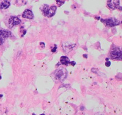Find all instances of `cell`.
<instances>
[{"label": "cell", "mask_w": 122, "mask_h": 115, "mask_svg": "<svg viewBox=\"0 0 122 115\" xmlns=\"http://www.w3.org/2000/svg\"><path fill=\"white\" fill-rule=\"evenodd\" d=\"M54 76L56 79L59 81H64V79L67 77V72L64 68H60L57 69L54 72Z\"/></svg>", "instance_id": "cell-3"}, {"label": "cell", "mask_w": 122, "mask_h": 115, "mask_svg": "<svg viewBox=\"0 0 122 115\" xmlns=\"http://www.w3.org/2000/svg\"><path fill=\"white\" fill-rule=\"evenodd\" d=\"M110 65H111V62L109 61H108V60H107V62L106 63V67H109Z\"/></svg>", "instance_id": "cell-13"}, {"label": "cell", "mask_w": 122, "mask_h": 115, "mask_svg": "<svg viewBox=\"0 0 122 115\" xmlns=\"http://www.w3.org/2000/svg\"><path fill=\"white\" fill-rule=\"evenodd\" d=\"M111 57L112 59L122 60V53L121 48L118 47H115L111 51Z\"/></svg>", "instance_id": "cell-4"}, {"label": "cell", "mask_w": 122, "mask_h": 115, "mask_svg": "<svg viewBox=\"0 0 122 115\" xmlns=\"http://www.w3.org/2000/svg\"><path fill=\"white\" fill-rule=\"evenodd\" d=\"M56 49H57V46H56V45H55V46H54V48H53V49L51 50V51L53 52V53H54V52L56 51Z\"/></svg>", "instance_id": "cell-14"}, {"label": "cell", "mask_w": 122, "mask_h": 115, "mask_svg": "<svg viewBox=\"0 0 122 115\" xmlns=\"http://www.w3.org/2000/svg\"><path fill=\"white\" fill-rule=\"evenodd\" d=\"M57 2L58 6H62L64 3H65V0H56Z\"/></svg>", "instance_id": "cell-12"}, {"label": "cell", "mask_w": 122, "mask_h": 115, "mask_svg": "<svg viewBox=\"0 0 122 115\" xmlns=\"http://www.w3.org/2000/svg\"><path fill=\"white\" fill-rule=\"evenodd\" d=\"M107 6L111 9H116L119 7L120 0H107Z\"/></svg>", "instance_id": "cell-7"}, {"label": "cell", "mask_w": 122, "mask_h": 115, "mask_svg": "<svg viewBox=\"0 0 122 115\" xmlns=\"http://www.w3.org/2000/svg\"><path fill=\"white\" fill-rule=\"evenodd\" d=\"M12 33L6 30H0V45L3 44L7 38L11 35Z\"/></svg>", "instance_id": "cell-5"}, {"label": "cell", "mask_w": 122, "mask_h": 115, "mask_svg": "<svg viewBox=\"0 0 122 115\" xmlns=\"http://www.w3.org/2000/svg\"><path fill=\"white\" fill-rule=\"evenodd\" d=\"M60 62H61V63L63 65L67 66L68 63H70L69 58L66 56H62L60 58Z\"/></svg>", "instance_id": "cell-11"}, {"label": "cell", "mask_w": 122, "mask_h": 115, "mask_svg": "<svg viewBox=\"0 0 122 115\" xmlns=\"http://www.w3.org/2000/svg\"><path fill=\"white\" fill-rule=\"evenodd\" d=\"M40 9L42 10L43 15L50 18V17H52L55 15L56 10H57V7L56 6H53L50 7L48 5L44 4V5L42 6Z\"/></svg>", "instance_id": "cell-1"}, {"label": "cell", "mask_w": 122, "mask_h": 115, "mask_svg": "<svg viewBox=\"0 0 122 115\" xmlns=\"http://www.w3.org/2000/svg\"><path fill=\"white\" fill-rule=\"evenodd\" d=\"M10 5V3L7 0H3L0 3V9H7Z\"/></svg>", "instance_id": "cell-10"}, {"label": "cell", "mask_w": 122, "mask_h": 115, "mask_svg": "<svg viewBox=\"0 0 122 115\" xmlns=\"http://www.w3.org/2000/svg\"><path fill=\"white\" fill-rule=\"evenodd\" d=\"M0 79H1V77H0Z\"/></svg>", "instance_id": "cell-15"}, {"label": "cell", "mask_w": 122, "mask_h": 115, "mask_svg": "<svg viewBox=\"0 0 122 115\" xmlns=\"http://www.w3.org/2000/svg\"><path fill=\"white\" fill-rule=\"evenodd\" d=\"M65 44H63V48H64V50L65 51V52L66 53H69L70 51H71V50L73 49L74 47L75 46V44H68V43H65Z\"/></svg>", "instance_id": "cell-9"}, {"label": "cell", "mask_w": 122, "mask_h": 115, "mask_svg": "<svg viewBox=\"0 0 122 115\" xmlns=\"http://www.w3.org/2000/svg\"><path fill=\"white\" fill-rule=\"evenodd\" d=\"M101 22L104 23L106 26L114 27L117 25H119L120 22L119 20L115 18H110L107 19H101Z\"/></svg>", "instance_id": "cell-2"}, {"label": "cell", "mask_w": 122, "mask_h": 115, "mask_svg": "<svg viewBox=\"0 0 122 115\" xmlns=\"http://www.w3.org/2000/svg\"><path fill=\"white\" fill-rule=\"evenodd\" d=\"M21 23L20 19L17 17H11L9 18L8 21V24L9 28H12L14 26L19 24Z\"/></svg>", "instance_id": "cell-6"}, {"label": "cell", "mask_w": 122, "mask_h": 115, "mask_svg": "<svg viewBox=\"0 0 122 115\" xmlns=\"http://www.w3.org/2000/svg\"><path fill=\"white\" fill-rule=\"evenodd\" d=\"M22 17L23 18H27L29 19H32L34 18V14L29 9L25 10L23 14H22Z\"/></svg>", "instance_id": "cell-8"}]
</instances>
